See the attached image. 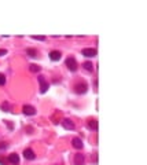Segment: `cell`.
I'll use <instances>...</instances> for the list:
<instances>
[{"instance_id": "11", "label": "cell", "mask_w": 147, "mask_h": 165, "mask_svg": "<svg viewBox=\"0 0 147 165\" xmlns=\"http://www.w3.org/2000/svg\"><path fill=\"white\" fill-rule=\"evenodd\" d=\"M74 165H84V155L81 153L74 154Z\"/></svg>"}, {"instance_id": "18", "label": "cell", "mask_w": 147, "mask_h": 165, "mask_svg": "<svg viewBox=\"0 0 147 165\" xmlns=\"http://www.w3.org/2000/svg\"><path fill=\"white\" fill-rule=\"evenodd\" d=\"M32 39H34V40H40V41H44V40H46V36H32Z\"/></svg>"}, {"instance_id": "8", "label": "cell", "mask_w": 147, "mask_h": 165, "mask_svg": "<svg viewBox=\"0 0 147 165\" xmlns=\"http://www.w3.org/2000/svg\"><path fill=\"white\" fill-rule=\"evenodd\" d=\"M60 58H62V54H60V51L54 50V51L50 52V59H51V61H59Z\"/></svg>"}, {"instance_id": "12", "label": "cell", "mask_w": 147, "mask_h": 165, "mask_svg": "<svg viewBox=\"0 0 147 165\" xmlns=\"http://www.w3.org/2000/svg\"><path fill=\"white\" fill-rule=\"evenodd\" d=\"M88 128L89 129H94V131H98V120L92 118V120H88Z\"/></svg>"}, {"instance_id": "17", "label": "cell", "mask_w": 147, "mask_h": 165, "mask_svg": "<svg viewBox=\"0 0 147 165\" xmlns=\"http://www.w3.org/2000/svg\"><path fill=\"white\" fill-rule=\"evenodd\" d=\"M6 84V76L3 73H0V85H4Z\"/></svg>"}, {"instance_id": "9", "label": "cell", "mask_w": 147, "mask_h": 165, "mask_svg": "<svg viewBox=\"0 0 147 165\" xmlns=\"http://www.w3.org/2000/svg\"><path fill=\"white\" fill-rule=\"evenodd\" d=\"M8 163L12 164V165H18V164H20V157H18V154L12 153V154L8 155Z\"/></svg>"}, {"instance_id": "7", "label": "cell", "mask_w": 147, "mask_h": 165, "mask_svg": "<svg viewBox=\"0 0 147 165\" xmlns=\"http://www.w3.org/2000/svg\"><path fill=\"white\" fill-rule=\"evenodd\" d=\"M24 157L26 158V160H34L36 158V154H34V151L32 150V149H25L24 150Z\"/></svg>"}, {"instance_id": "10", "label": "cell", "mask_w": 147, "mask_h": 165, "mask_svg": "<svg viewBox=\"0 0 147 165\" xmlns=\"http://www.w3.org/2000/svg\"><path fill=\"white\" fill-rule=\"evenodd\" d=\"M72 143H73V147L74 149H77V150H80V149H82V140H81V138H73V140H72Z\"/></svg>"}, {"instance_id": "2", "label": "cell", "mask_w": 147, "mask_h": 165, "mask_svg": "<svg viewBox=\"0 0 147 165\" xmlns=\"http://www.w3.org/2000/svg\"><path fill=\"white\" fill-rule=\"evenodd\" d=\"M74 91H76V94H85L88 91V85H87V82H77V84L74 85Z\"/></svg>"}, {"instance_id": "16", "label": "cell", "mask_w": 147, "mask_h": 165, "mask_svg": "<svg viewBox=\"0 0 147 165\" xmlns=\"http://www.w3.org/2000/svg\"><path fill=\"white\" fill-rule=\"evenodd\" d=\"M0 107H2L3 112H10V109H8V103H7V102L2 103V105H0Z\"/></svg>"}, {"instance_id": "21", "label": "cell", "mask_w": 147, "mask_h": 165, "mask_svg": "<svg viewBox=\"0 0 147 165\" xmlns=\"http://www.w3.org/2000/svg\"><path fill=\"white\" fill-rule=\"evenodd\" d=\"M0 149H2V150L3 149H7V145H6L4 142H0Z\"/></svg>"}, {"instance_id": "15", "label": "cell", "mask_w": 147, "mask_h": 165, "mask_svg": "<svg viewBox=\"0 0 147 165\" xmlns=\"http://www.w3.org/2000/svg\"><path fill=\"white\" fill-rule=\"evenodd\" d=\"M26 54L29 56H32V58H36L37 56V50H34V48H28L26 50Z\"/></svg>"}, {"instance_id": "19", "label": "cell", "mask_w": 147, "mask_h": 165, "mask_svg": "<svg viewBox=\"0 0 147 165\" xmlns=\"http://www.w3.org/2000/svg\"><path fill=\"white\" fill-rule=\"evenodd\" d=\"M0 165H7V160L3 157H0Z\"/></svg>"}, {"instance_id": "3", "label": "cell", "mask_w": 147, "mask_h": 165, "mask_svg": "<svg viewBox=\"0 0 147 165\" xmlns=\"http://www.w3.org/2000/svg\"><path fill=\"white\" fill-rule=\"evenodd\" d=\"M39 82H40V92L41 94H46L47 90H48V81L44 78V76H39Z\"/></svg>"}, {"instance_id": "14", "label": "cell", "mask_w": 147, "mask_h": 165, "mask_svg": "<svg viewBox=\"0 0 147 165\" xmlns=\"http://www.w3.org/2000/svg\"><path fill=\"white\" fill-rule=\"evenodd\" d=\"M29 70L33 72V73H37V72L41 70V68L39 65H36V63H32V65H29Z\"/></svg>"}, {"instance_id": "1", "label": "cell", "mask_w": 147, "mask_h": 165, "mask_svg": "<svg viewBox=\"0 0 147 165\" xmlns=\"http://www.w3.org/2000/svg\"><path fill=\"white\" fill-rule=\"evenodd\" d=\"M66 66H68V69L70 72H76V70H77V68H78L77 61H76L73 56H69V58L66 59Z\"/></svg>"}, {"instance_id": "6", "label": "cell", "mask_w": 147, "mask_h": 165, "mask_svg": "<svg viewBox=\"0 0 147 165\" xmlns=\"http://www.w3.org/2000/svg\"><path fill=\"white\" fill-rule=\"evenodd\" d=\"M82 55L87 56V58H94V56H96V50L95 48H84L82 50Z\"/></svg>"}, {"instance_id": "20", "label": "cell", "mask_w": 147, "mask_h": 165, "mask_svg": "<svg viewBox=\"0 0 147 165\" xmlns=\"http://www.w3.org/2000/svg\"><path fill=\"white\" fill-rule=\"evenodd\" d=\"M6 54H7V50H4V48H0V56L6 55Z\"/></svg>"}, {"instance_id": "4", "label": "cell", "mask_w": 147, "mask_h": 165, "mask_svg": "<svg viewBox=\"0 0 147 165\" xmlns=\"http://www.w3.org/2000/svg\"><path fill=\"white\" fill-rule=\"evenodd\" d=\"M22 112H24V114H26V116H34L36 114V107L32 106V105H25L22 107Z\"/></svg>"}, {"instance_id": "13", "label": "cell", "mask_w": 147, "mask_h": 165, "mask_svg": "<svg viewBox=\"0 0 147 165\" xmlns=\"http://www.w3.org/2000/svg\"><path fill=\"white\" fill-rule=\"evenodd\" d=\"M82 68L85 69V70H88V72H92L94 70V65H92V62H84L82 63Z\"/></svg>"}, {"instance_id": "5", "label": "cell", "mask_w": 147, "mask_h": 165, "mask_svg": "<svg viewBox=\"0 0 147 165\" xmlns=\"http://www.w3.org/2000/svg\"><path fill=\"white\" fill-rule=\"evenodd\" d=\"M62 125H63V128L68 129V131H73V129H74V127H76L74 123H73L70 118H65V120H63V121H62Z\"/></svg>"}]
</instances>
